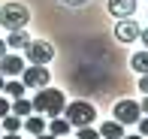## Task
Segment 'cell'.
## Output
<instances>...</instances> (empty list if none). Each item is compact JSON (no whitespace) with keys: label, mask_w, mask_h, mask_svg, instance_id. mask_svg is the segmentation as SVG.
<instances>
[{"label":"cell","mask_w":148,"mask_h":139,"mask_svg":"<svg viewBox=\"0 0 148 139\" xmlns=\"http://www.w3.org/2000/svg\"><path fill=\"white\" fill-rule=\"evenodd\" d=\"M49 79H51V73L45 70V67H36V64H27V67L21 70V85L24 88H45L49 85Z\"/></svg>","instance_id":"obj_6"},{"label":"cell","mask_w":148,"mask_h":139,"mask_svg":"<svg viewBox=\"0 0 148 139\" xmlns=\"http://www.w3.org/2000/svg\"><path fill=\"white\" fill-rule=\"evenodd\" d=\"M106 9H109L115 18H133V12H136V0H109Z\"/></svg>","instance_id":"obj_9"},{"label":"cell","mask_w":148,"mask_h":139,"mask_svg":"<svg viewBox=\"0 0 148 139\" xmlns=\"http://www.w3.org/2000/svg\"><path fill=\"white\" fill-rule=\"evenodd\" d=\"M0 130H3V133H18V130H21V118H15L12 112L3 115L0 118Z\"/></svg>","instance_id":"obj_16"},{"label":"cell","mask_w":148,"mask_h":139,"mask_svg":"<svg viewBox=\"0 0 148 139\" xmlns=\"http://www.w3.org/2000/svg\"><path fill=\"white\" fill-rule=\"evenodd\" d=\"M9 112H12L15 118H27V115H33V106H30L27 97H18V100L9 103Z\"/></svg>","instance_id":"obj_13"},{"label":"cell","mask_w":148,"mask_h":139,"mask_svg":"<svg viewBox=\"0 0 148 139\" xmlns=\"http://www.w3.org/2000/svg\"><path fill=\"white\" fill-rule=\"evenodd\" d=\"M21 127L27 130L30 136H39V133H45V118H33V115H27V118H21Z\"/></svg>","instance_id":"obj_14"},{"label":"cell","mask_w":148,"mask_h":139,"mask_svg":"<svg viewBox=\"0 0 148 139\" xmlns=\"http://www.w3.org/2000/svg\"><path fill=\"white\" fill-rule=\"evenodd\" d=\"M136 124H139V136H145V139H148V118H139Z\"/></svg>","instance_id":"obj_19"},{"label":"cell","mask_w":148,"mask_h":139,"mask_svg":"<svg viewBox=\"0 0 148 139\" xmlns=\"http://www.w3.org/2000/svg\"><path fill=\"white\" fill-rule=\"evenodd\" d=\"M139 39H142V45H148V27H145V30H139Z\"/></svg>","instance_id":"obj_24"},{"label":"cell","mask_w":148,"mask_h":139,"mask_svg":"<svg viewBox=\"0 0 148 139\" xmlns=\"http://www.w3.org/2000/svg\"><path fill=\"white\" fill-rule=\"evenodd\" d=\"M9 103H12V100H6V97H0V118H3V115H9Z\"/></svg>","instance_id":"obj_20"},{"label":"cell","mask_w":148,"mask_h":139,"mask_svg":"<svg viewBox=\"0 0 148 139\" xmlns=\"http://www.w3.org/2000/svg\"><path fill=\"white\" fill-rule=\"evenodd\" d=\"M130 67L139 73V76H142V73H148V49L145 51H136V55L130 58Z\"/></svg>","instance_id":"obj_17"},{"label":"cell","mask_w":148,"mask_h":139,"mask_svg":"<svg viewBox=\"0 0 148 139\" xmlns=\"http://www.w3.org/2000/svg\"><path fill=\"white\" fill-rule=\"evenodd\" d=\"M33 112H39V115H45V118H60L64 115V106H66V94L64 91H58V88H39L36 94H33Z\"/></svg>","instance_id":"obj_1"},{"label":"cell","mask_w":148,"mask_h":139,"mask_svg":"<svg viewBox=\"0 0 148 139\" xmlns=\"http://www.w3.org/2000/svg\"><path fill=\"white\" fill-rule=\"evenodd\" d=\"M24 67H27V61H24L21 55H12V51H6V55L0 58V76H3V79H15V76H21Z\"/></svg>","instance_id":"obj_7"},{"label":"cell","mask_w":148,"mask_h":139,"mask_svg":"<svg viewBox=\"0 0 148 139\" xmlns=\"http://www.w3.org/2000/svg\"><path fill=\"white\" fill-rule=\"evenodd\" d=\"M121 139H145V136H139V133H130V136H127V133H124Z\"/></svg>","instance_id":"obj_27"},{"label":"cell","mask_w":148,"mask_h":139,"mask_svg":"<svg viewBox=\"0 0 148 139\" xmlns=\"http://www.w3.org/2000/svg\"><path fill=\"white\" fill-rule=\"evenodd\" d=\"M60 118H66L70 127H91V124L97 121V109H94L88 100H73V103L64 106V115Z\"/></svg>","instance_id":"obj_2"},{"label":"cell","mask_w":148,"mask_h":139,"mask_svg":"<svg viewBox=\"0 0 148 139\" xmlns=\"http://www.w3.org/2000/svg\"><path fill=\"white\" fill-rule=\"evenodd\" d=\"M0 133H3V130H0Z\"/></svg>","instance_id":"obj_30"},{"label":"cell","mask_w":148,"mask_h":139,"mask_svg":"<svg viewBox=\"0 0 148 139\" xmlns=\"http://www.w3.org/2000/svg\"><path fill=\"white\" fill-rule=\"evenodd\" d=\"M115 39H118L121 45H130L133 39H139V24L130 21V18H118V24H115Z\"/></svg>","instance_id":"obj_8"},{"label":"cell","mask_w":148,"mask_h":139,"mask_svg":"<svg viewBox=\"0 0 148 139\" xmlns=\"http://www.w3.org/2000/svg\"><path fill=\"white\" fill-rule=\"evenodd\" d=\"M76 139H100V133H97V130H94V127H79Z\"/></svg>","instance_id":"obj_18"},{"label":"cell","mask_w":148,"mask_h":139,"mask_svg":"<svg viewBox=\"0 0 148 139\" xmlns=\"http://www.w3.org/2000/svg\"><path fill=\"white\" fill-rule=\"evenodd\" d=\"M6 51H9V49H6V39H0V58H3Z\"/></svg>","instance_id":"obj_26"},{"label":"cell","mask_w":148,"mask_h":139,"mask_svg":"<svg viewBox=\"0 0 148 139\" xmlns=\"http://www.w3.org/2000/svg\"><path fill=\"white\" fill-rule=\"evenodd\" d=\"M0 139H21L18 133H0Z\"/></svg>","instance_id":"obj_25"},{"label":"cell","mask_w":148,"mask_h":139,"mask_svg":"<svg viewBox=\"0 0 148 139\" xmlns=\"http://www.w3.org/2000/svg\"><path fill=\"white\" fill-rule=\"evenodd\" d=\"M112 118H115L118 124H136L139 118H142L139 103L136 100H118L115 106H112Z\"/></svg>","instance_id":"obj_5"},{"label":"cell","mask_w":148,"mask_h":139,"mask_svg":"<svg viewBox=\"0 0 148 139\" xmlns=\"http://www.w3.org/2000/svg\"><path fill=\"white\" fill-rule=\"evenodd\" d=\"M21 58L27 64H36V67H49V64L55 61V45H49L45 39H30V42L24 45Z\"/></svg>","instance_id":"obj_4"},{"label":"cell","mask_w":148,"mask_h":139,"mask_svg":"<svg viewBox=\"0 0 148 139\" xmlns=\"http://www.w3.org/2000/svg\"><path fill=\"white\" fill-rule=\"evenodd\" d=\"M139 91H142V94H148V73H142V76H139Z\"/></svg>","instance_id":"obj_21"},{"label":"cell","mask_w":148,"mask_h":139,"mask_svg":"<svg viewBox=\"0 0 148 139\" xmlns=\"http://www.w3.org/2000/svg\"><path fill=\"white\" fill-rule=\"evenodd\" d=\"M36 139H58V136H51V133H39Z\"/></svg>","instance_id":"obj_28"},{"label":"cell","mask_w":148,"mask_h":139,"mask_svg":"<svg viewBox=\"0 0 148 139\" xmlns=\"http://www.w3.org/2000/svg\"><path fill=\"white\" fill-rule=\"evenodd\" d=\"M97 133H100V139H121V136H124V124H118L115 118H112V121H103V124H100Z\"/></svg>","instance_id":"obj_10"},{"label":"cell","mask_w":148,"mask_h":139,"mask_svg":"<svg viewBox=\"0 0 148 139\" xmlns=\"http://www.w3.org/2000/svg\"><path fill=\"white\" fill-rule=\"evenodd\" d=\"M139 112H142V115H145V118H148V94H145V97H142V103H139Z\"/></svg>","instance_id":"obj_22"},{"label":"cell","mask_w":148,"mask_h":139,"mask_svg":"<svg viewBox=\"0 0 148 139\" xmlns=\"http://www.w3.org/2000/svg\"><path fill=\"white\" fill-rule=\"evenodd\" d=\"M0 94H6V100H18V97H24V94H27V88L21 85V79H6Z\"/></svg>","instance_id":"obj_11"},{"label":"cell","mask_w":148,"mask_h":139,"mask_svg":"<svg viewBox=\"0 0 148 139\" xmlns=\"http://www.w3.org/2000/svg\"><path fill=\"white\" fill-rule=\"evenodd\" d=\"M60 3H66V6H85L88 0H60Z\"/></svg>","instance_id":"obj_23"},{"label":"cell","mask_w":148,"mask_h":139,"mask_svg":"<svg viewBox=\"0 0 148 139\" xmlns=\"http://www.w3.org/2000/svg\"><path fill=\"white\" fill-rule=\"evenodd\" d=\"M27 42H30V34H27V30H12V34L6 36V49H24Z\"/></svg>","instance_id":"obj_15"},{"label":"cell","mask_w":148,"mask_h":139,"mask_svg":"<svg viewBox=\"0 0 148 139\" xmlns=\"http://www.w3.org/2000/svg\"><path fill=\"white\" fill-rule=\"evenodd\" d=\"M3 82H6V79H3V76H0V91H3Z\"/></svg>","instance_id":"obj_29"},{"label":"cell","mask_w":148,"mask_h":139,"mask_svg":"<svg viewBox=\"0 0 148 139\" xmlns=\"http://www.w3.org/2000/svg\"><path fill=\"white\" fill-rule=\"evenodd\" d=\"M45 127H49V133L51 136H58V139H66V133H70V124H66V118H49V124H45Z\"/></svg>","instance_id":"obj_12"},{"label":"cell","mask_w":148,"mask_h":139,"mask_svg":"<svg viewBox=\"0 0 148 139\" xmlns=\"http://www.w3.org/2000/svg\"><path fill=\"white\" fill-rule=\"evenodd\" d=\"M30 21V9L24 3H3L0 6V24H3L6 30H24Z\"/></svg>","instance_id":"obj_3"}]
</instances>
